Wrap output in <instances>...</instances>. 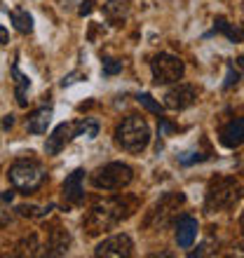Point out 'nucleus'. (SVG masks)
<instances>
[{"label": "nucleus", "instance_id": "1", "mask_svg": "<svg viewBox=\"0 0 244 258\" xmlns=\"http://www.w3.org/2000/svg\"><path fill=\"white\" fill-rule=\"evenodd\" d=\"M127 216V207L120 200H99L92 204L87 218H85V228L89 235H99L103 230H110Z\"/></svg>", "mask_w": 244, "mask_h": 258}, {"label": "nucleus", "instance_id": "2", "mask_svg": "<svg viewBox=\"0 0 244 258\" xmlns=\"http://www.w3.org/2000/svg\"><path fill=\"white\" fill-rule=\"evenodd\" d=\"M244 188L237 178L232 176H221L214 178L207 188V209L218 211V209H230L242 200Z\"/></svg>", "mask_w": 244, "mask_h": 258}, {"label": "nucleus", "instance_id": "3", "mask_svg": "<svg viewBox=\"0 0 244 258\" xmlns=\"http://www.w3.org/2000/svg\"><path fill=\"white\" fill-rule=\"evenodd\" d=\"M115 139L125 150H129V153H139V150H143L150 141L148 122L139 115L125 117L115 129Z\"/></svg>", "mask_w": 244, "mask_h": 258}, {"label": "nucleus", "instance_id": "4", "mask_svg": "<svg viewBox=\"0 0 244 258\" xmlns=\"http://www.w3.org/2000/svg\"><path fill=\"white\" fill-rule=\"evenodd\" d=\"M132 183V167L122 162H110L92 174V185L99 190H122Z\"/></svg>", "mask_w": 244, "mask_h": 258}, {"label": "nucleus", "instance_id": "5", "mask_svg": "<svg viewBox=\"0 0 244 258\" xmlns=\"http://www.w3.org/2000/svg\"><path fill=\"white\" fill-rule=\"evenodd\" d=\"M7 176H10V181H12V185L17 190L33 192L35 188L42 183L45 171H42V167L35 162V160H17V162L10 167Z\"/></svg>", "mask_w": 244, "mask_h": 258}, {"label": "nucleus", "instance_id": "6", "mask_svg": "<svg viewBox=\"0 0 244 258\" xmlns=\"http://www.w3.org/2000/svg\"><path fill=\"white\" fill-rule=\"evenodd\" d=\"M150 71L157 85H169V82H178L183 78V61L174 54H157L150 61Z\"/></svg>", "mask_w": 244, "mask_h": 258}, {"label": "nucleus", "instance_id": "7", "mask_svg": "<svg viewBox=\"0 0 244 258\" xmlns=\"http://www.w3.org/2000/svg\"><path fill=\"white\" fill-rule=\"evenodd\" d=\"M183 204V195L181 192H169V195H164L160 202L155 204V209L150 211V218H148V225L153 228H164V225H169L176 216V211L181 209Z\"/></svg>", "mask_w": 244, "mask_h": 258}, {"label": "nucleus", "instance_id": "8", "mask_svg": "<svg viewBox=\"0 0 244 258\" xmlns=\"http://www.w3.org/2000/svg\"><path fill=\"white\" fill-rule=\"evenodd\" d=\"M197 99V89L193 85H176L164 94V106L171 110H183L190 108Z\"/></svg>", "mask_w": 244, "mask_h": 258}, {"label": "nucleus", "instance_id": "9", "mask_svg": "<svg viewBox=\"0 0 244 258\" xmlns=\"http://www.w3.org/2000/svg\"><path fill=\"white\" fill-rule=\"evenodd\" d=\"M132 251H134V244H132V239H129V235H113V237L103 239L101 244L94 249L96 256H132Z\"/></svg>", "mask_w": 244, "mask_h": 258}, {"label": "nucleus", "instance_id": "10", "mask_svg": "<svg viewBox=\"0 0 244 258\" xmlns=\"http://www.w3.org/2000/svg\"><path fill=\"white\" fill-rule=\"evenodd\" d=\"M75 136V124H59V127L47 136V143H45V153L47 155H56L64 146H66L71 139Z\"/></svg>", "mask_w": 244, "mask_h": 258}, {"label": "nucleus", "instance_id": "11", "mask_svg": "<svg viewBox=\"0 0 244 258\" xmlns=\"http://www.w3.org/2000/svg\"><path fill=\"white\" fill-rule=\"evenodd\" d=\"M82 178H85V171L82 169H75L71 176L64 181L61 185V192L66 197L71 204H80L85 200V190H82Z\"/></svg>", "mask_w": 244, "mask_h": 258}, {"label": "nucleus", "instance_id": "12", "mask_svg": "<svg viewBox=\"0 0 244 258\" xmlns=\"http://www.w3.org/2000/svg\"><path fill=\"white\" fill-rule=\"evenodd\" d=\"M221 143L228 148H237L244 143V117H235L221 129Z\"/></svg>", "mask_w": 244, "mask_h": 258}, {"label": "nucleus", "instance_id": "13", "mask_svg": "<svg viewBox=\"0 0 244 258\" xmlns=\"http://www.w3.org/2000/svg\"><path fill=\"white\" fill-rule=\"evenodd\" d=\"M197 237V221L193 216H181L176 223V244L181 249H188L193 246Z\"/></svg>", "mask_w": 244, "mask_h": 258}, {"label": "nucleus", "instance_id": "14", "mask_svg": "<svg viewBox=\"0 0 244 258\" xmlns=\"http://www.w3.org/2000/svg\"><path fill=\"white\" fill-rule=\"evenodd\" d=\"M71 246V235L61 228H54L49 232V239H47V253L49 256H64Z\"/></svg>", "mask_w": 244, "mask_h": 258}, {"label": "nucleus", "instance_id": "15", "mask_svg": "<svg viewBox=\"0 0 244 258\" xmlns=\"http://www.w3.org/2000/svg\"><path fill=\"white\" fill-rule=\"evenodd\" d=\"M49 120H52V108H40L28 117L26 127H28V132H33V134H45Z\"/></svg>", "mask_w": 244, "mask_h": 258}, {"label": "nucleus", "instance_id": "16", "mask_svg": "<svg viewBox=\"0 0 244 258\" xmlns=\"http://www.w3.org/2000/svg\"><path fill=\"white\" fill-rule=\"evenodd\" d=\"M10 19H12L14 28L21 31V33H31V31H33V17H31L24 7H14L12 12H10Z\"/></svg>", "mask_w": 244, "mask_h": 258}, {"label": "nucleus", "instance_id": "17", "mask_svg": "<svg viewBox=\"0 0 244 258\" xmlns=\"http://www.w3.org/2000/svg\"><path fill=\"white\" fill-rule=\"evenodd\" d=\"M12 75H14V85H17V101H19V106H26V89L31 85V80L17 66L12 68Z\"/></svg>", "mask_w": 244, "mask_h": 258}, {"label": "nucleus", "instance_id": "18", "mask_svg": "<svg viewBox=\"0 0 244 258\" xmlns=\"http://www.w3.org/2000/svg\"><path fill=\"white\" fill-rule=\"evenodd\" d=\"M96 134H99V122L92 120V117H85V120H78V122H75V136L94 139Z\"/></svg>", "mask_w": 244, "mask_h": 258}, {"label": "nucleus", "instance_id": "19", "mask_svg": "<svg viewBox=\"0 0 244 258\" xmlns=\"http://www.w3.org/2000/svg\"><path fill=\"white\" fill-rule=\"evenodd\" d=\"M52 209V207H35V204H21V207H17V211H19L21 216H28V218H38V216H45L47 211Z\"/></svg>", "mask_w": 244, "mask_h": 258}, {"label": "nucleus", "instance_id": "20", "mask_svg": "<svg viewBox=\"0 0 244 258\" xmlns=\"http://www.w3.org/2000/svg\"><path fill=\"white\" fill-rule=\"evenodd\" d=\"M106 14H108L113 21H120L125 17V3L122 0H110L108 5H106Z\"/></svg>", "mask_w": 244, "mask_h": 258}, {"label": "nucleus", "instance_id": "21", "mask_svg": "<svg viewBox=\"0 0 244 258\" xmlns=\"http://www.w3.org/2000/svg\"><path fill=\"white\" fill-rule=\"evenodd\" d=\"M136 99H139V103H141V106H146L150 113H155V115H162V106H160L157 101H153V96H150V94H139Z\"/></svg>", "mask_w": 244, "mask_h": 258}, {"label": "nucleus", "instance_id": "22", "mask_svg": "<svg viewBox=\"0 0 244 258\" xmlns=\"http://www.w3.org/2000/svg\"><path fill=\"white\" fill-rule=\"evenodd\" d=\"M216 28H218V31H223V33L228 35L232 42H235V40H242V33H239V31H235L232 26H228V21H225V19H216Z\"/></svg>", "mask_w": 244, "mask_h": 258}, {"label": "nucleus", "instance_id": "23", "mask_svg": "<svg viewBox=\"0 0 244 258\" xmlns=\"http://www.w3.org/2000/svg\"><path fill=\"white\" fill-rule=\"evenodd\" d=\"M122 71V61H115V59H103V73L106 75H115Z\"/></svg>", "mask_w": 244, "mask_h": 258}, {"label": "nucleus", "instance_id": "24", "mask_svg": "<svg viewBox=\"0 0 244 258\" xmlns=\"http://www.w3.org/2000/svg\"><path fill=\"white\" fill-rule=\"evenodd\" d=\"M80 5H82V7H80V14H82V17L94 10V3H92V0H85V3H80Z\"/></svg>", "mask_w": 244, "mask_h": 258}, {"label": "nucleus", "instance_id": "25", "mask_svg": "<svg viewBox=\"0 0 244 258\" xmlns=\"http://www.w3.org/2000/svg\"><path fill=\"white\" fill-rule=\"evenodd\" d=\"M0 45H7V31L0 26Z\"/></svg>", "mask_w": 244, "mask_h": 258}, {"label": "nucleus", "instance_id": "26", "mask_svg": "<svg viewBox=\"0 0 244 258\" xmlns=\"http://www.w3.org/2000/svg\"><path fill=\"white\" fill-rule=\"evenodd\" d=\"M12 124H14V117L12 115H7L5 120H3V127H12Z\"/></svg>", "mask_w": 244, "mask_h": 258}, {"label": "nucleus", "instance_id": "27", "mask_svg": "<svg viewBox=\"0 0 244 258\" xmlns=\"http://www.w3.org/2000/svg\"><path fill=\"white\" fill-rule=\"evenodd\" d=\"M239 225H242V235H244V214H242V223H239Z\"/></svg>", "mask_w": 244, "mask_h": 258}]
</instances>
